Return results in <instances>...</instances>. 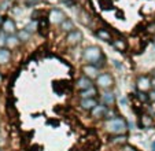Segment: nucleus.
<instances>
[{
    "label": "nucleus",
    "instance_id": "412c9836",
    "mask_svg": "<svg viewBox=\"0 0 155 151\" xmlns=\"http://www.w3.org/2000/svg\"><path fill=\"white\" fill-rule=\"evenodd\" d=\"M30 35H32V33H29L25 29H21L17 32V36H18V39H19V41H24V43L30 40Z\"/></svg>",
    "mask_w": 155,
    "mask_h": 151
},
{
    "label": "nucleus",
    "instance_id": "1a4fd4ad",
    "mask_svg": "<svg viewBox=\"0 0 155 151\" xmlns=\"http://www.w3.org/2000/svg\"><path fill=\"white\" fill-rule=\"evenodd\" d=\"M139 125L143 129H150L154 126V118L150 114L143 113V114H140V118H139Z\"/></svg>",
    "mask_w": 155,
    "mask_h": 151
},
{
    "label": "nucleus",
    "instance_id": "c756f323",
    "mask_svg": "<svg viewBox=\"0 0 155 151\" xmlns=\"http://www.w3.org/2000/svg\"><path fill=\"white\" fill-rule=\"evenodd\" d=\"M3 81V74H2V73H0V82Z\"/></svg>",
    "mask_w": 155,
    "mask_h": 151
},
{
    "label": "nucleus",
    "instance_id": "ddd939ff",
    "mask_svg": "<svg viewBox=\"0 0 155 151\" xmlns=\"http://www.w3.org/2000/svg\"><path fill=\"white\" fill-rule=\"evenodd\" d=\"M115 95L113 92H110V91H104V92L102 93V102L103 105H106L107 107H111V106L115 105Z\"/></svg>",
    "mask_w": 155,
    "mask_h": 151
},
{
    "label": "nucleus",
    "instance_id": "0eeeda50",
    "mask_svg": "<svg viewBox=\"0 0 155 151\" xmlns=\"http://www.w3.org/2000/svg\"><path fill=\"white\" fill-rule=\"evenodd\" d=\"M2 32H4L6 35H15L17 32V25H15L14 19L11 18H4V22L2 25Z\"/></svg>",
    "mask_w": 155,
    "mask_h": 151
},
{
    "label": "nucleus",
    "instance_id": "a211bd4d",
    "mask_svg": "<svg viewBox=\"0 0 155 151\" xmlns=\"http://www.w3.org/2000/svg\"><path fill=\"white\" fill-rule=\"evenodd\" d=\"M113 43V47H114L115 49H118V51H126V48H128V43H126V40H124V39H114V40L111 41Z\"/></svg>",
    "mask_w": 155,
    "mask_h": 151
},
{
    "label": "nucleus",
    "instance_id": "393cba45",
    "mask_svg": "<svg viewBox=\"0 0 155 151\" xmlns=\"http://www.w3.org/2000/svg\"><path fill=\"white\" fill-rule=\"evenodd\" d=\"M7 36L4 32H0V48H3V47H6V43H7Z\"/></svg>",
    "mask_w": 155,
    "mask_h": 151
},
{
    "label": "nucleus",
    "instance_id": "20e7f679",
    "mask_svg": "<svg viewBox=\"0 0 155 151\" xmlns=\"http://www.w3.org/2000/svg\"><path fill=\"white\" fill-rule=\"evenodd\" d=\"M66 18L68 17L64 15V12L59 8H54L48 12V21H50L51 23H54V25H59V26H61L62 22H63Z\"/></svg>",
    "mask_w": 155,
    "mask_h": 151
},
{
    "label": "nucleus",
    "instance_id": "6ab92c4d",
    "mask_svg": "<svg viewBox=\"0 0 155 151\" xmlns=\"http://www.w3.org/2000/svg\"><path fill=\"white\" fill-rule=\"evenodd\" d=\"M61 29L63 30L64 33H70V32H73V30H76L74 29V22L71 19H69V18H66V19L62 22V25H61Z\"/></svg>",
    "mask_w": 155,
    "mask_h": 151
},
{
    "label": "nucleus",
    "instance_id": "9b49d317",
    "mask_svg": "<svg viewBox=\"0 0 155 151\" xmlns=\"http://www.w3.org/2000/svg\"><path fill=\"white\" fill-rule=\"evenodd\" d=\"M94 87V82H92L91 79H88L87 76H82V77H80V79H77L76 81V88L80 91H85L88 89V88Z\"/></svg>",
    "mask_w": 155,
    "mask_h": 151
},
{
    "label": "nucleus",
    "instance_id": "dca6fc26",
    "mask_svg": "<svg viewBox=\"0 0 155 151\" xmlns=\"http://www.w3.org/2000/svg\"><path fill=\"white\" fill-rule=\"evenodd\" d=\"M11 59V51L6 47L0 48V65H7Z\"/></svg>",
    "mask_w": 155,
    "mask_h": 151
},
{
    "label": "nucleus",
    "instance_id": "2f4dec72",
    "mask_svg": "<svg viewBox=\"0 0 155 151\" xmlns=\"http://www.w3.org/2000/svg\"><path fill=\"white\" fill-rule=\"evenodd\" d=\"M154 43H155V37H154Z\"/></svg>",
    "mask_w": 155,
    "mask_h": 151
},
{
    "label": "nucleus",
    "instance_id": "f257e3e1",
    "mask_svg": "<svg viewBox=\"0 0 155 151\" xmlns=\"http://www.w3.org/2000/svg\"><path fill=\"white\" fill-rule=\"evenodd\" d=\"M82 59L87 62V65H95L97 69H102L107 65L106 55L103 54L102 48L97 45H89L82 51Z\"/></svg>",
    "mask_w": 155,
    "mask_h": 151
},
{
    "label": "nucleus",
    "instance_id": "2eb2a0df",
    "mask_svg": "<svg viewBox=\"0 0 155 151\" xmlns=\"http://www.w3.org/2000/svg\"><path fill=\"white\" fill-rule=\"evenodd\" d=\"M95 35H96L97 37H99L100 40H103V41H107V43L113 41L111 33H110V30H107V29H103V28H102V29H97Z\"/></svg>",
    "mask_w": 155,
    "mask_h": 151
},
{
    "label": "nucleus",
    "instance_id": "5701e85b",
    "mask_svg": "<svg viewBox=\"0 0 155 151\" xmlns=\"http://www.w3.org/2000/svg\"><path fill=\"white\" fill-rule=\"evenodd\" d=\"M137 99L140 100L141 103H147L150 100L148 99V92H140V91H137Z\"/></svg>",
    "mask_w": 155,
    "mask_h": 151
},
{
    "label": "nucleus",
    "instance_id": "473e14b6",
    "mask_svg": "<svg viewBox=\"0 0 155 151\" xmlns=\"http://www.w3.org/2000/svg\"><path fill=\"white\" fill-rule=\"evenodd\" d=\"M0 151H3V150H2V148H0Z\"/></svg>",
    "mask_w": 155,
    "mask_h": 151
},
{
    "label": "nucleus",
    "instance_id": "cd10ccee",
    "mask_svg": "<svg viewBox=\"0 0 155 151\" xmlns=\"http://www.w3.org/2000/svg\"><path fill=\"white\" fill-rule=\"evenodd\" d=\"M151 85H152V89H155V74L151 77Z\"/></svg>",
    "mask_w": 155,
    "mask_h": 151
},
{
    "label": "nucleus",
    "instance_id": "39448f33",
    "mask_svg": "<svg viewBox=\"0 0 155 151\" xmlns=\"http://www.w3.org/2000/svg\"><path fill=\"white\" fill-rule=\"evenodd\" d=\"M136 88L140 92H150L152 88L151 85V79L148 76H140L137 80H136Z\"/></svg>",
    "mask_w": 155,
    "mask_h": 151
},
{
    "label": "nucleus",
    "instance_id": "bb28decb",
    "mask_svg": "<svg viewBox=\"0 0 155 151\" xmlns=\"http://www.w3.org/2000/svg\"><path fill=\"white\" fill-rule=\"evenodd\" d=\"M122 151H137V150H136L135 147H130V146H124Z\"/></svg>",
    "mask_w": 155,
    "mask_h": 151
},
{
    "label": "nucleus",
    "instance_id": "9d476101",
    "mask_svg": "<svg viewBox=\"0 0 155 151\" xmlns=\"http://www.w3.org/2000/svg\"><path fill=\"white\" fill-rule=\"evenodd\" d=\"M99 105V102L96 100V98H92V99H81L80 100V107L85 111H92L96 106Z\"/></svg>",
    "mask_w": 155,
    "mask_h": 151
},
{
    "label": "nucleus",
    "instance_id": "b1692460",
    "mask_svg": "<svg viewBox=\"0 0 155 151\" xmlns=\"http://www.w3.org/2000/svg\"><path fill=\"white\" fill-rule=\"evenodd\" d=\"M41 15H43V11H41V10H35V11H33V14H32V21L43 19L44 17H41Z\"/></svg>",
    "mask_w": 155,
    "mask_h": 151
},
{
    "label": "nucleus",
    "instance_id": "4be33fe9",
    "mask_svg": "<svg viewBox=\"0 0 155 151\" xmlns=\"http://www.w3.org/2000/svg\"><path fill=\"white\" fill-rule=\"evenodd\" d=\"M24 29H25V30H28L29 33L37 32V30H38V21H30V22L28 23V25L24 28Z\"/></svg>",
    "mask_w": 155,
    "mask_h": 151
},
{
    "label": "nucleus",
    "instance_id": "423d86ee",
    "mask_svg": "<svg viewBox=\"0 0 155 151\" xmlns=\"http://www.w3.org/2000/svg\"><path fill=\"white\" fill-rule=\"evenodd\" d=\"M82 32L81 30H73V32L68 33L66 35V43L70 44V45H77V44H80L82 41Z\"/></svg>",
    "mask_w": 155,
    "mask_h": 151
},
{
    "label": "nucleus",
    "instance_id": "6e6552de",
    "mask_svg": "<svg viewBox=\"0 0 155 151\" xmlns=\"http://www.w3.org/2000/svg\"><path fill=\"white\" fill-rule=\"evenodd\" d=\"M82 73H84V76H87L88 79H91V80H96L100 74L99 69L95 65H85L82 67Z\"/></svg>",
    "mask_w": 155,
    "mask_h": 151
},
{
    "label": "nucleus",
    "instance_id": "c85d7f7f",
    "mask_svg": "<svg viewBox=\"0 0 155 151\" xmlns=\"http://www.w3.org/2000/svg\"><path fill=\"white\" fill-rule=\"evenodd\" d=\"M3 22H4V18L0 15V28H2V25H3Z\"/></svg>",
    "mask_w": 155,
    "mask_h": 151
},
{
    "label": "nucleus",
    "instance_id": "7c9ffc66",
    "mask_svg": "<svg viewBox=\"0 0 155 151\" xmlns=\"http://www.w3.org/2000/svg\"><path fill=\"white\" fill-rule=\"evenodd\" d=\"M152 150H155V142H152Z\"/></svg>",
    "mask_w": 155,
    "mask_h": 151
},
{
    "label": "nucleus",
    "instance_id": "a878e982",
    "mask_svg": "<svg viewBox=\"0 0 155 151\" xmlns=\"http://www.w3.org/2000/svg\"><path fill=\"white\" fill-rule=\"evenodd\" d=\"M148 99H150V102L155 103V89H151L148 92Z\"/></svg>",
    "mask_w": 155,
    "mask_h": 151
},
{
    "label": "nucleus",
    "instance_id": "f3484780",
    "mask_svg": "<svg viewBox=\"0 0 155 151\" xmlns=\"http://www.w3.org/2000/svg\"><path fill=\"white\" fill-rule=\"evenodd\" d=\"M19 39H18V36L17 35H10V36H7V43H6V47L8 49H12V48H15V47H18L19 45Z\"/></svg>",
    "mask_w": 155,
    "mask_h": 151
},
{
    "label": "nucleus",
    "instance_id": "4468645a",
    "mask_svg": "<svg viewBox=\"0 0 155 151\" xmlns=\"http://www.w3.org/2000/svg\"><path fill=\"white\" fill-rule=\"evenodd\" d=\"M96 95H97V88L95 85L85 91H80V98L81 99H92V98H96Z\"/></svg>",
    "mask_w": 155,
    "mask_h": 151
},
{
    "label": "nucleus",
    "instance_id": "72a5a7b5",
    "mask_svg": "<svg viewBox=\"0 0 155 151\" xmlns=\"http://www.w3.org/2000/svg\"><path fill=\"white\" fill-rule=\"evenodd\" d=\"M40 2H43V0H40Z\"/></svg>",
    "mask_w": 155,
    "mask_h": 151
},
{
    "label": "nucleus",
    "instance_id": "aec40b11",
    "mask_svg": "<svg viewBox=\"0 0 155 151\" xmlns=\"http://www.w3.org/2000/svg\"><path fill=\"white\" fill-rule=\"evenodd\" d=\"M128 137L126 135H114V137H110L108 142H111L113 144H125Z\"/></svg>",
    "mask_w": 155,
    "mask_h": 151
},
{
    "label": "nucleus",
    "instance_id": "f03ea898",
    "mask_svg": "<svg viewBox=\"0 0 155 151\" xmlns=\"http://www.w3.org/2000/svg\"><path fill=\"white\" fill-rule=\"evenodd\" d=\"M104 128L108 133H111V135H125L126 131L129 129V126H128V121L124 117L117 116L115 118L106 121Z\"/></svg>",
    "mask_w": 155,
    "mask_h": 151
},
{
    "label": "nucleus",
    "instance_id": "f704fd0d",
    "mask_svg": "<svg viewBox=\"0 0 155 151\" xmlns=\"http://www.w3.org/2000/svg\"><path fill=\"white\" fill-rule=\"evenodd\" d=\"M152 151H155V150H152Z\"/></svg>",
    "mask_w": 155,
    "mask_h": 151
},
{
    "label": "nucleus",
    "instance_id": "f8f14e48",
    "mask_svg": "<svg viewBox=\"0 0 155 151\" xmlns=\"http://www.w3.org/2000/svg\"><path fill=\"white\" fill-rule=\"evenodd\" d=\"M107 111H108L107 106L103 105V103H99V105L91 111V116L94 117V118H104L106 114H107Z\"/></svg>",
    "mask_w": 155,
    "mask_h": 151
},
{
    "label": "nucleus",
    "instance_id": "7ed1b4c3",
    "mask_svg": "<svg viewBox=\"0 0 155 151\" xmlns=\"http://www.w3.org/2000/svg\"><path fill=\"white\" fill-rule=\"evenodd\" d=\"M114 85V79L110 73H100L99 77L96 79V87L100 89H110V88Z\"/></svg>",
    "mask_w": 155,
    "mask_h": 151
}]
</instances>
